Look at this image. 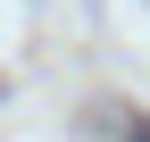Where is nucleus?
<instances>
[{"label":"nucleus","mask_w":150,"mask_h":142,"mask_svg":"<svg viewBox=\"0 0 150 142\" xmlns=\"http://www.w3.org/2000/svg\"><path fill=\"white\" fill-rule=\"evenodd\" d=\"M125 142H150V126H134V134H125Z\"/></svg>","instance_id":"f257e3e1"}]
</instances>
